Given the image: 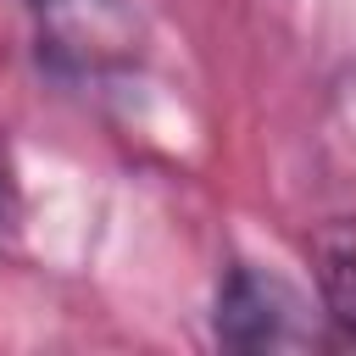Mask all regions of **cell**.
<instances>
[{
    "instance_id": "1",
    "label": "cell",
    "mask_w": 356,
    "mask_h": 356,
    "mask_svg": "<svg viewBox=\"0 0 356 356\" xmlns=\"http://www.w3.org/2000/svg\"><path fill=\"white\" fill-rule=\"evenodd\" d=\"M211 328L228 350H312V345H323L306 295L289 278L250 267V261L228 267V278L217 289Z\"/></svg>"
},
{
    "instance_id": "2",
    "label": "cell",
    "mask_w": 356,
    "mask_h": 356,
    "mask_svg": "<svg viewBox=\"0 0 356 356\" xmlns=\"http://www.w3.org/2000/svg\"><path fill=\"white\" fill-rule=\"evenodd\" d=\"M39 17V56L61 72H100L134 56L139 22L128 0H28Z\"/></svg>"
},
{
    "instance_id": "3",
    "label": "cell",
    "mask_w": 356,
    "mask_h": 356,
    "mask_svg": "<svg viewBox=\"0 0 356 356\" xmlns=\"http://www.w3.org/2000/svg\"><path fill=\"white\" fill-rule=\"evenodd\" d=\"M317 289H323V317L345 345H356V228H323L317 234Z\"/></svg>"
},
{
    "instance_id": "4",
    "label": "cell",
    "mask_w": 356,
    "mask_h": 356,
    "mask_svg": "<svg viewBox=\"0 0 356 356\" xmlns=\"http://www.w3.org/2000/svg\"><path fill=\"white\" fill-rule=\"evenodd\" d=\"M11 222V167H6V128H0V228Z\"/></svg>"
}]
</instances>
